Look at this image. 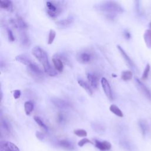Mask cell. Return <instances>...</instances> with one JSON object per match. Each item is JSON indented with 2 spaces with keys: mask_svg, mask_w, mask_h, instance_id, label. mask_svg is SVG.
Here are the masks:
<instances>
[{
  "mask_svg": "<svg viewBox=\"0 0 151 151\" xmlns=\"http://www.w3.org/2000/svg\"><path fill=\"white\" fill-rule=\"evenodd\" d=\"M32 54L41 63L45 72L48 76L52 77L57 76V70L50 64L48 56L43 49L38 46L34 47L32 50Z\"/></svg>",
  "mask_w": 151,
  "mask_h": 151,
  "instance_id": "1",
  "label": "cell"
},
{
  "mask_svg": "<svg viewBox=\"0 0 151 151\" xmlns=\"http://www.w3.org/2000/svg\"><path fill=\"white\" fill-rule=\"evenodd\" d=\"M94 9L99 11L109 13L112 18H114L117 14L123 12L122 7L118 3L112 1L100 3L94 6Z\"/></svg>",
  "mask_w": 151,
  "mask_h": 151,
  "instance_id": "2",
  "label": "cell"
},
{
  "mask_svg": "<svg viewBox=\"0 0 151 151\" xmlns=\"http://www.w3.org/2000/svg\"><path fill=\"white\" fill-rule=\"evenodd\" d=\"M28 71L31 76L34 79L38 80H41L44 78V74L40 68L34 63H31L28 66H27Z\"/></svg>",
  "mask_w": 151,
  "mask_h": 151,
  "instance_id": "3",
  "label": "cell"
},
{
  "mask_svg": "<svg viewBox=\"0 0 151 151\" xmlns=\"http://www.w3.org/2000/svg\"><path fill=\"white\" fill-rule=\"evenodd\" d=\"M46 6L48 16L52 18L57 17L62 11L61 8L54 2L47 1L46 3Z\"/></svg>",
  "mask_w": 151,
  "mask_h": 151,
  "instance_id": "4",
  "label": "cell"
},
{
  "mask_svg": "<svg viewBox=\"0 0 151 151\" xmlns=\"http://www.w3.org/2000/svg\"><path fill=\"white\" fill-rule=\"evenodd\" d=\"M92 55L89 51H82L79 52L76 57L77 60L81 64L89 63L92 59Z\"/></svg>",
  "mask_w": 151,
  "mask_h": 151,
  "instance_id": "5",
  "label": "cell"
},
{
  "mask_svg": "<svg viewBox=\"0 0 151 151\" xmlns=\"http://www.w3.org/2000/svg\"><path fill=\"white\" fill-rule=\"evenodd\" d=\"M136 84L141 93L148 100H151V91L139 79H136Z\"/></svg>",
  "mask_w": 151,
  "mask_h": 151,
  "instance_id": "6",
  "label": "cell"
},
{
  "mask_svg": "<svg viewBox=\"0 0 151 151\" xmlns=\"http://www.w3.org/2000/svg\"><path fill=\"white\" fill-rule=\"evenodd\" d=\"M0 145L1 151H20L19 147L16 144L9 141H1Z\"/></svg>",
  "mask_w": 151,
  "mask_h": 151,
  "instance_id": "7",
  "label": "cell"
},
{
  "mask_svg": "<svg viewBox=\"0 0 151 151\" xmlns=\"http://www.w3.org/2000/svg\"><path fill=\"white\" fill-rule=\"evenodd\" d=\"M101 84H102V86L104 89V91L106 96H107V97L110 100H113L112 91V89L110 86V84L108 82V80L105 77H102L101 79Z\"/></svg>",
  "mask_w": 151,
  "mask_h": 151,
  "instance_id": "8",
  "label": "cell"
},
{
  "mask_svg": "<svg viewBox=\"0 0 151 151\" xmlns=\"http://www.w3.org/2000/svg\"><path fill=\"white\" fill-rule=\"evenodd\" d=\"M51 101L56 108L60 109H67L70 107L69 104L62 99L54 97L52 99Z\"/></svg>",
  "mask_w": 151,
  "mask_h": 151,
  "instance_id": "9",
  "label": "cell"
},
{
  "mask_svg": "<svg viewBox=\"0 0 151 151\" xmlns=\"http://www.w3.org/2000/svg\"><path fill=\"white\" fill-rule=\"evenodd\" d=\"M94 145L99 150L101 151L110 150L112 148V144L106 140L100 141L98 140H95Z\"/></svg>",
  "mask_w": 151,
  "mask_h": 151,
  "instance_id": "10",
  "label": "cell"
},
{
  "mask_svg": "<svg viewBox=\"0 0 151 151\" xmlns=\"http://www.w3.org/2000/svg\"><path fill=\"white\" fill-rule=\"evenodd\" d=\"M117 48L119 50V51L121 53V55L122 56L123 58L124 59L125 61L129 65V66L131 69H135V65L134 63L133 62L132 59L130 58V57L128 55V54L126 53V52L125 51V50L123 49V48L121 45H117Z\"/></svg>",
  "mask_w": 151,
  "mask_h": 151,
  "instance_id": "11",
  "label": "cell"
},
{
  "mask_svg": "<svg viewBox=\"0 0 151 151\" xmlns=\"http://www.w3.org/2000/svg\"><path fill=\"white\" fill-rule=\"evenodd\" d=\"M74 21V17L72 16H69L67 18L58 21L56 23V26L60 28H66L69 27Z\"/></svg>",
  "mask_w": 151,
  "mask_h": 151,
  "instance_id": "12",
  "label": "cell"
},
{
  "mask_svg": "<svg viewBox=\"0 0 151 151\" xmlns=\"http://www.w3.org/2000/svg\"><path fill=\"white\" fill-rule=\"evenodd\" d=\"M87 78L91 86L94 89H97L98 87V78L97 76L92 73H88Z\"/></svg>",
  "mask_w": 151,
  "mask_h": 151,
  "instance_id": "13",
  "label": "cell"
},
{
  "mask_svg": "<svg viewBox=\"0 0 151 151\" xmlns=\"http://www.w3.org/2000/svg\"><path fill=\"white\" fill-rule=\"evenodd\" d=\"M16 60L17 62H18L27 66H28L32 63V61L30 59V58L29 57V56H28L27 55H26L25 54L20 55L16 56Z\"/></svg>",
  "mask_w": 151,
  "mask_h": 151,
  "instance_id": "14",
  "label": "cell"
},
{
  "mask_svg": "<svg viewBox=\"0 0 151 151\" xmlns=\"http://www.w3.org/2000/svg\"><path fill=\"white\" fill-rule=\"evenodd\" d=\"M0 7L9 11H13V5L11 1L9 0H1L0 1Z\"/></svg>",
  "mask_w": 151,
  "mask_h": 151,
  "instance_id": "15",
  "label": "cell"
},
{
  "mask_svg": "<svg viewBox=\"0 0 151 151\" xmlns=\"http://www.w3.org/2000/svg\"><path fill=\"white\" fill-rule=\"evenodd\" d=\"M52 62L53 63V65L55 66V69L59 72H62L63 70L64 69V65H63V62L58 57H55L53 58L52 59Z\"/></svg>",
  "mask_w": 151,
  "mask_h": 151,
  "instance_id": "16",
  "label": "cell"
},
{
  "mask_svg": "<svg viewBox=\"0 0 151 151\" xmlns=\"http://www.w3.org/2000/svg\"><path fill=\"white\" fill-rule=\"evenodd\" d=\"M78 83L83 89H84L86 90V91L88 93L89 95H90V96L93 95V90L91 89V86L87 83H86V82H84V80H83L82 79H79Z\"/></svg>",
  "mask_w": 151,
  "mask_h": 151,
  "instance_id": "17",
  "label": "cell"
},
{
  "mask_svg": "<svg viewBox=\"0 0 151 151\" xmlns=\"http://www.w3.org/2000/svg\"><path fill=\"white\" fill-rule=\"evenodd\" d=\"M138 125L143 136H145L149 130V126L147 122L145 120H140L138 122Z\"/></svg>",
  "mask_w": 151,
  "mask_h": 151,
  "instance_id": "18",
  "label": "cell"
},
{
  "mask_svg": "<svg viewBox=\"0 0 151 151\" xmlns=\"http://www.w3.org/2000/svg\"><path fill=\"white\" fill-rule=\"evenodd\" d=\"M21 43L23 46L28 47L31 44L30 39L28 35L25 31H21Z\"/></svg>",
  "mask_w": 151,
  "mask_h": 151,
  "instance_id": "19",
  "label": "cell"
},
{
  "mask_svg": "<svg viewBox=\"0 0 151 151\" xmlns=\"http://www.w3.org/2000/svg\"><path fill=\"white\" fill-rule=\"evenodd\" d=\"M144 40L146 46L151 48V30H147L143 35Z\"/></svg>",
  "mask_w": 151,
  "mask_h": 151,
  "instance_id": "20",
  "label": "cell"
},
{
  "mask_svg": "<svg viewBox=\"0 0 151 151\" xmlns=\"http://www.w3.org/2000/svg\"><path fill=\"white\" fill-rule=\"evenodd\" d=\"M109 109H110L111 112H112L113 114H115V115L118 116V117H120V118H123V112H122V111L116 105H112L110 106Z\"/></svg>",
  "mask_w": 151,
  "mask_h": 151,
  "instance_id": "21",
  "label": "cell"
},
{
  "mask_svg": "<svg viewBox=\"0 0 151 151\" xmlns=\"http://www.w3.org/2000/svg\"><path fill=\"white\" fill-rule=\"evenodd\" d=\"M24 110L27 115H30L34 110V105L30 101H27L24 104Z\"/></svg>",
  "mask_w": 151,
  "mask_h": 151,
  "instance_id": "22",
  "label": "cell"
},
{
  "mask_svg": "<svg viewBox=\"0 0 151 151\" xmlns=\"http://www.w3.org/2000/svg\"><path fill=\"white\" fill-rule=\"evenodd\" d=\"M133 74L130 71H124L122 73L121 78L124 81H129L132 79Z\"/></svg>",
  "mask_w": 151,
  "mask_h": 151,
  "instance_id": "23",
  "label": "cell"
},
{
  "mask_svg": "<svg viewBox=\"0 0 151 151\" xmlns=\"http://www.w3.org/2000/svg\"><path fill=\"white\" fill-rule=\"evenodd\" d=\"M59 145L61 147H63V148H65L66 149L71 150V149H72L73 148L72 143H70L67 140H60L59 142Z\"/></svg>",
  "mask_w": 151,
  "mask_h": 151,
  "instance_id": "24",
  "label": "cell"
},
{
  "mask_svg": "<svg viewBox=\"0 0 151 151\" xmlns=\"http://www.w3.org/2000/svg\"><path fill=\"white\" fill-rule=\"evenodd\" d=\"M74 134L78 137H81V138H86L87 136V132L86 130L84 129H76L74 130Z\"/></svg>",
  "mask_w": 151,
  "mask_h": 151,
  "instance_id": "25",
  "label": "cell"
},
{
  "mask_svg": "<svg viewBox=\"0 0 151 151\" xmlns=\"http://www.w3.org/2000/svg\"><path fill=\"white\" fill-rule=\"evenodd\" d=\"M56 33L55 30H50V32H49V35H48V44H52L55 38H56Z\"/></svg>",
  "mask_w": 151,
  "mask_h": 151,
  "instance_id": "26",
  "label": "cell"
},
{
  "mask_svg": "<svg viewBox=\"0 0 151 151\" xmlns=\"http://www.w3.org/2000/svg\"><path fill=\"white\" fill-rule=\"evenodd\" d=\"M34 119L35 122L39 125V126H40L41 128H42L43 129H44L45 130H47L48 129L47 126L44 123V122L40 118H39L38 116H34Z\"/></svg>",
  "mask_w": 151,
  "mask_h": 151,
  "instance_id": "27",
  "label": "cell"
},
{
  "mask_svg": "<svg viewBox=\"0 0 151 151\" xmlns=\"http://www.w3.org/2000/svg\"><path fill=\"white\" fill-rule=\"evenodd\" d=\"M150 65L149 64H147L145 70H144V72L143 73V74H142V79L143 80H146L147 78H148V76H149V72H150Z\"/></svg>",
  "mask_w": 151,
  "mask_h": 151,
  "instance_id": "28",
  "label": "cell"
},
{
  "mask_svg": "<svg viewBox=\"0 0 151 151\" xmlns=\"http://www.w3.org/2000/svg\"><path fill=\"white\" fill-rule=\"evenodd\" d=\"M87 143H91V144L93 145V142L90 139H87L86 138H84L81 139L80 140H79L77 144H78V146L79 147H83V146H84L85 145H86Z\"/></svg>",
  "mask_w": 151,
  "mask_h": 151,
  "instance_id": "29",
  "label": "cell"
},
{
  "mask_svg": "<svg viewBox=\"0 0 151 151\" xmlns=\"http://www.w3.org/2000/svg\"><path fill=\"white\" fill-rule=\"evenodd\" d=\"M91 127L92 128L94 129V130L96 131V132H101V131H104V127L100 125L99 123H93L91 125Z\"/></svg>",
  "mask_w": 151,
  "mask_h": 151,
  "instance_id": "30",
  "label": "cell"
},
{
  "mask_svg": "<svg viewBox=\"0 0 151 151\" xmlns=\"http://www.w3.org/2000/svg\"><path fill=\"white\" fill-rule=\"evenodd\" d=\"M1 126L2 127L6 129L7 131H10L11 129V126H10V124L9 123V122L6 121V119H2L1 120Z\"/></svg>",
  "mask_w": 151,
  "mask_h": 151,
  "instance_id": "31",
  "label": "cell"
},
{
  "mask_svg": "<svg viewBox=\"0 0 151 151\" xmlns=\"http://www.w3.org/2000/svg\"><path fill=\"white\" fill-rule=\"evenodd\" d=\"M57 57L59 58L63 62H65L67 65H69V66H70V60H69V59L65 56V55H57Z\"/></svg>",
  "mask_w": 151,
  "mask_h": 151,
  "instance_id": "32",
  "label": "cell"
},
{
  "mask_svg": "<svg viewBox=\"0 0 151 151\" xmlns=\"http://www.w3.org/2000/svg\"><path fill=\"white\" fill-rule=\"evenodd\" d=\"M7 34H8V38L10 41L13 42L15 41V37L14 35L13 32L10 29L7 30Z\"/></svg>",
  "mask_w": 151,
  "mask_h": 151,
  "instance_id": "33",
  "label": "cell"
},
{
  "mask_svg": "<svg viewBox=\"0 0 151 151\" xmlns=\"http://www.w3.org/2000/svg\"><path fill=\"white\" fill-rule=\"evenodd\" d=\"M66 119V118L65 116V115L62 113H60L58 115H57V121L59 123H62V122H63Z\"/></svg>",
  "mask_w": 151,
  "mask_h": 151,
  "instance_id": "34",
  "label": "cell"
},
{
  "mask_svg": "<svg viewBox=\"0 0 151 151\" xmlns=\"http://www.w3.org/2000/svg\"><path fill=\"white\" fill-rule=\"evenodd\" d=\"M21 94V92L20 90H16L14 91V94H13V96L16 99H18V98L20 97Z\"/></svg>",
  "mask_w": 151,
  "mask_h": 151,
  "instance_id": "35",
  "label": "cell"
},
{
  "mask_svg": "<svg viewBox=\"0 0 151 151\" xmlns=\"http://www.w3.org/2000/svg\"><path fill=\"white\" fill-rule=\"evenodd\" d=\"M35 136H36L37 138L38 139L40 140H43V139H44V134L43 133L40 132H36Z\"/></svg>",
  "mask_w": 151,
  "mask_h": 151,
  "instance_id": "36",
  "label": "cell"
},
{
  "mask_svg": "<svg viewBox=\"0 0 151 151\" xmlns=\"http://www.w3.org/2000/svg\"><path fill=\"white\" fill-rule=\"evenodd\" d=\"M123 35L125 37V38L127 40H129L131 38V34L130 33V32L128 30H125L123 33Z\"/></svg>",
  "mask_w": 151,
  "mask_h": 151,
  "instance_id": "37",
  "label": "cell"
},
{
  "mask_svg": "<svg viewBox=\"0 0 151 151\" xmlns=\"http://www.w3.org/2000/svg\"><path fill=\"white\" fill-rule=\"evenodd\" d=\"M149 27L151 28V22L149 23Z\"/></svg>",
  "mask_w": 151,
  "mask_h": 151,
  "instance_id": "38",
  "label": "cell"
}]
</instances>
